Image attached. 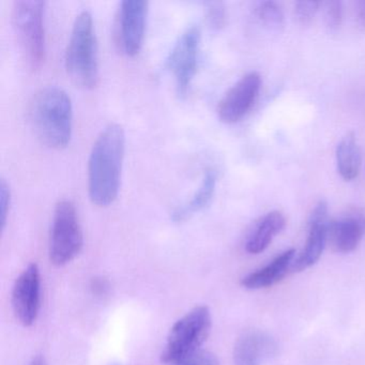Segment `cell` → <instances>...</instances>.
Returning a JSON list of instances; mask_svg holds the SVG:
<instances>
[{
  "instance_id": "obj_11",
  "label": "cell",
  "mask_w": 365,
  "mask_h": 365,
  "mask_svg": "<svg viewBox=\"0 0 365 365\" xmlns=\"http://www.w3.org/2000/svg\"><path fill=\"white\" fill-rule=\"evenodd\" d=\"M329 222L328 204L324 200H320L312 211L304 249L292 264V272H301L311 268L322 257L328 242Z\"/></svg>"
},
{
  "instance_id": "obj_22",
  "label": "cell",
  "mask_w": 365,
  "mask_h": 365,
  "mask_svg": "<svg viewBox=\"0 0 365 365\" xmlns=\"http://www.w3.org/2000/svg\"><path fill=\"white\" fill-rule=\"evenodd\" d=\"M172 365H220V363L212 352L200 350Z\"/></svg>"
},
{
  "instance_id": "obj_10",
  "label": "cell",
  "mask_w": 365,
  "mask_h": 365,
  "mask_svg": "<svg viewBox=\"0 0 365 365\" xmlns=\"http://www.w3.org/2000/svg\"><path fill=\"white\" fill-rule=\"evenodd\" d=\"M262 84V76L257 72H250L242 76L219 102L220 120L236 123L245 118L257 101Z\"/></svg>"
},
{
  "instance_id": "obj_25",
  "label": "cell",
  "mask_w": 365,
  "mask_h": 365,
  "mask_svg": "<svg viewBox=\"0 0 365 365\" xmlns=\"http://www.w3.org/2000/svg\"><path fill=\"white\" fill-rule=\"evenodd\" d=\"M356 24L360 31H365V1L356 3Z\"/></svg>"
},
{
  "instance_id": "obj_4",
  "label": "cell",
  "mask_w": 365,
  "mask_h": 365,
  "mask_svg": "<svg viewBox=\"0 0 365 365\" xmlns=\"http://www.w3.org/2000/svg\"><path fill=\"white\" fill-rule=\"evenodd\" d=\"M211 327L212 316L207 305H197L187 312L170 328L162 350V362L172 365L200 351L210 334Z\"/></svg>"
},
{
  "instance_id": "obj_5",
  "label": "cell",
  "mask_w": 365,
  "mask_h": 365,
  "mask_svg": "<svg viewBox=\"0 0 365 365\" xmlns=\"http://www.w3.org/2000/svg\"><path fill=\"white\" fill-rule=\"evenodd\" d=\"M46 3L38 0L16 1L12 12L14 27L27 63L37 69L46 59Z\"/></svg>"
},
{
  "instance_id": "obj_15",
  "label": "cell",
  "mask_w": 365,
  "mask_h": 365,
  "mask_svg": "<svg viewBox=\"0 0 365 365\" xmlns=\"http://www.w3.org/2000/svg\"><path fill=\"white\" fill-rule=\"evenodd\" d=\"M286 219L281 211H271L262 217L254 226L245 242V250L250 254H260L285 228Z\"/></svg>"
},
{
  "instance_id": "obj_13",
  "label": "cell",
  "mask_w": 365,
  "mask_h": 365,
  "mask_svg": "<svg viewBox=\"0 0 365 365\" xmlns=\"http://www.w3.org/2000/svg\"><path fill=\"white\" fill-rule=\"evenodd\" d=\"M277 341L260 331L243 333L235 344V365H262L277 354Z\"/></svg>"
},
{
  "instance_id": "obj_19",
  "label": "cell",
  "mask_w": 365,
  "mask_h": 365,
  "mask_svg": "<svg viewBox=\"0 0 365 365\" xmlns=\"http://www.w3.org/2000/svg\"><path fill=\"white\" fill-rule=\"evenodd\" d=\"M324 20H326L327 26L330 31H337L343 22V4L339 1H331L326 4L324 8Z\"/></svg>"
},
{
  "instance_id": "obj_16",
  "label": "cell",
  "mask_w": 365,
  "mask_h": 365,
  "mask_svg": "<svg viewBox=\"0 0 365 365\" xmlns=\"http://www.w3.org/2000/svg\"><path fill=\"white\" fill-rule=\"evenodd\" d=\"M217 175L215 170H207L204 178L197 191L194 193L193 197L183 205L178 207L173 212L172 220L176 223L187 221L190 217H193L195 213L200 212L208 207L215 195V187H217Z\"/></svg>"
},
{
  "instance_id": "obj_17",
  "label": "cell",
  "mask_w": 365,
  "mask_h": 365,
  "mask_svg": "<svg viewBox=\"0 0 365 365\" xmlns=\"http://www.w3.org/2000/svg\"><path fill=\"white\" fill-rule=\"evenodd\" d=\"M361 150L356 135L352 132L346 134L336 148L337 170L345 181H352L359 176L361 170Z\"/></svg>"
},
{
  "instance_id": "obj_20",
  "label": "cell",
  "mask_w": 365,
  "mask_h": 365,
  "mask_svg": "<svg viewBox=\"0 0 365 365\" xmlns=\"http://www.w3.org/2000/svg\"><path fill=\"white\" fill-rule=\"evenodd\" d=\"M207 21L213 29H221L225 26L226 8L223 3H210L207 5Z\"/></svg>"
},
{
  "instance_id": "obj_1",
  "label": "cell",
  "mask_w": 365,
  "mask_h": 365,
  "mask_svg": "<svg viewBox=\"0 0 365 365\" xmlns=\"http://www.w3.org/2000/svg\"><path fill=\"white\" fill-rule=\"evenodd\" d=\"M125 150V134L118 123L104 128L96 140L88 160V194L96 206L108 207L116 200Z\"/></svg>"
},
{
  "instance_id": "obj_8",
  "label": "cell",
  "mask_w": 365,
  "mask_h": 365,
  "mask_svg": "<svg viewBox=\"0 0 365 365\" xmlns=\"http://www.w3.org/2000/svg\"><path fill=\"white\" fill-rule=\"evenodd\" d=\"M12 309L20 324H35L41 307V273L37 264H29L16 277L12 288Z\"/></svg>"
},
{
  "instance_id": "obj_6",
  "label": "cell",
  "mask_w": 365,
  "mask_h": 365,
  "mask_svg": "<svg viewBox=\"0 0 365 365\" xmlns=\"http://www.w3.org/2000/svg\"><path fill=\"white\" fill-rule=\"evenodd\" d=\"M84 247V235L76 205L71 200L57 202L51 228L48 255L53 264L63 267L78 257Z\"/></svg>"
},
{
  "instance_id": "obj_21",
  "label": "cell",
  "mask_w": 365,
  "mask_h": 365,
  "mask_svg": "<svg viewBox=\"0 0 365 365\" xmlns=\"http://www.w3.org/2000/svg\"><path fill=\"white\" fill-rule=\"evenodd\" d=\"M320 3L300 1L294 5V16L301 24L307 25L313 21L319 9Z\"/></svg>"
},
{
  "instance_id": "obj_3",
  "label": "cell",
  "mask_w": 365,
  "mask_h": 365,
  "mask_svg": "<svg viewBox=\"0 0 365 365\" xmlns=\"http://www.w3.org/2000/svg\"><path fill=\"white\" fill-rule=\"evenodd\" d=\"M66 69L76 84L93 88L99 80L98 41L91 12L76 18L66 51Z\"/></svg>"
},
{
  "instance_id": "obj_23",
  "label": "cell",
  "mask_w": 365,
  "mask_h": 365,
  "mask_svg": "<svg viewBox=\"0 0 365 365\" xmlns=\"http://www.w3.org/2000/svg\"><path fill=\"white\" fill-rule=\"evenodd\" d=\"M11 207V190L5 179L0 182V215H1V228L5 230Z\"/></svg>"
},
{
  "instance_id": "obj_2",
  "label": "cell",
  "mask_w": 365,
  "mask_h": 365,
  "mask_svg": "<svg viewBox=\"0 0 365 365\" xmlns=\"http://www.w3.org/2000/svg\"><path fill=\"white\" fill-rule=\"evenodd\" d=\"M31 119L38 138L50 148L69 145L73 128V106L65 89L48 86L40 89L31 106Z\"/></svg>"
},
{
  "instance_id": "obj_9",
  "label": "cell",
  "mask_w": 365,
  "mask_h": 365,
  "mask_svg": "<svg viewBox=\"0 0 365 365\" xmlns=\"http://www.w3.org/2000/svg\"><path fill=\"white\" fill-rule=\"evenodd\" d=\"M148 3L144 0H125L117 16V42L123 54L134 57L142 50L146 31Z\"/></svg>"
},
{
  "instance_id": "obj_7",
  "label": "cell",
  "mask_w": 365,
  "mask_h": 365,
  "mask_svg": "<svg viewBox=\"0 0 365 365\" xmlns=\"http://www.w3.org/2000/svg\"><path fill=\"white\" fill-rule=\"evenodd\" d=\"M200 41V29L190 27L177 40L166 61V68L175 78L177 93L180 97L187 95L197 71Z\"/></svg>"
},
{
  "instance_id": "obj_24",
  "label": "cell",
  "mask_w": 365,
  "mask_h": 365,
  "mask_svg": "<svg viewBox=\"0 0 365 365\" xmlns=\"http://www.w3.org/2000/svg\"><path fill=\"white\" fill-rule=\"evenodd\" d=\"M91 287L93 294H97V296H103V294L108 292L110 285H108L106 279L96 277V279H93V282H91Z\"/></svg>"
},
{
  "instance_id": "obj_14",
  "label": "cell",
  "mask_w": 365,
  "mask_h": 365,
  "mask_svg": "<svg viewBox=\"0 0 365 365\" xmlns=\"http://www.w3.org/2000/svg\"><path fill=\"white\" fill-rule=\"evenodd\" d=\"M294 255L296 251L294 249L287 250L274 258L268 266L243 277L241 284L247 289H262L275 285L284 279L289 269L292 270Z\"/></svg>"
},
{
  "instance_id": "obj_12",
  "label": "cell",
  "mask_w": 365,
  "mask_h": 365,
  "mask_svg": "<svg viewBox=\"0 0 365 365\" xmlns=\"http://www.w3.org/2000/svg\"><path fill=\"white\" fill-rule=\"evenodd\" d=\"M365 235V215L361 211H350L339 219L331 220L328 226V242L335 252H354Z\"/></svg>"
},
{
  "instance_id": "obj_26",
  "label": "cell",
  "mask_w": 365,
  "mask_h": 365,
  "mask_svg": "<svg viewBox=\"0 0 365 365\" xmlns=\"http://www.w3.org/2000/svg\"><path fill=\"white\" fill-rule=\"evenodd\" d=\"M29 365H48V362L42 354H38V356H34Z\"/></svg>"
},
{
  "instance_id": "obj_18",
  "label": "cell",
  "mask_w": 365,
  "mask_h": 365,
  "mask_svg": "<svg viewBox=\"0 0 365 365\" xmlns=\"http://www.w3.org/2000/svg\"><path fill=\"white\" fill-rule=\"evenodd\" d=\"M256 19L269 29H279L284 25V12L274 1H262L254 8Z\"/></svg>"
}]
</instances>
